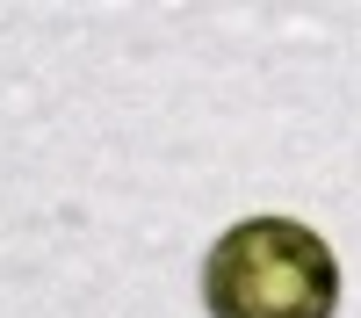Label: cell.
I'll return each instance as SVG.
<instances>
[{
    "mask_svg": "<svg viewBox=\"0 0 361 318\" xmlns=\"http://www.w3.org/2000/svg\"><path fill=\"white\" fill-rule=\"evenodd\" d=\"M202 297L217 318H333L340 260L311 224L253 217L209 246Z\"/></svg>",
    "mask_w": 361,
    "mask_h": 318,
    "instance_id": "1",
    "label": "cell"
}]
</instances>
